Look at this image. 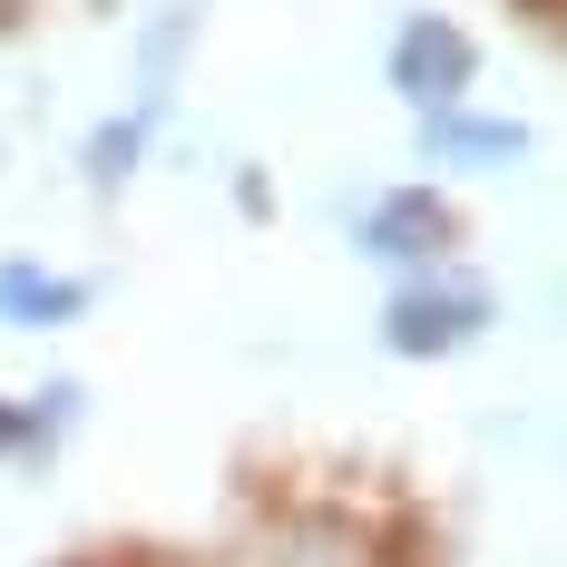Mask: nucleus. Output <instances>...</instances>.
Segmentation results:
<instances>
[{
	"mask_svg": "<svg viewBox=\"0 0 567 567\" xmlns=\"http://www.w3.org/2000/svg\"><path fill=\"white\" fill-rule=\"evenodd\" d=\"M362 245H372L382 265H441V255H451V206H441L431 186H401V196H382V206L362 216Z\"/></svg>",
	"mask_w": 567,
	"mask_h": 567,
	"instance_id": "nucleus-3",
	"label": "nucleus"
},
{
	"mask_svg": "<svg viewBox=\"0 0 567 567\" xmlns=\"http://www.w3.org/2000/svg\"><path fill=\"white\" fill-rule=\"evenodd\" d=\"M147 127H157V99H137L127 117H109V127L89 137V176H99V186H117V176L137 167V147H147Z\"/></svg>",
	"mask_w": 567,
	"mask_h": 567,
	"instance_id": "nucleus-6",
	"label": "nucleus"
},
{
	"mask_svg": "<svg viewBox=\"0 0 567 567\" xmlns=\"http://www.w3.org/2000/svg\"><path fill=\"white\" fill-rule=\"evenodd\" d=\"M382 333H392V352H460L470 333H489V293L470 275H451V265H431L421 284H401L392 313H382Z\"/></svg>",
	"mask_w": 567,
	"mask_h": 567,
	"instance_id": "nucleus-1",
	"label": "nucleus"
},
{
	"mask_svg": "<svg viewBox=\"0 0 567 567\" xmlns=\"http://www.w3.org/2000/svg\"><path fill=\"white\" fill-rule=\"evenodd\" d=\"M470 69H480V50L460 40L451 20H401V40H392V89H401V99H411L421 117L460 109Z\"/></svg>",
	"mask_w": 567,
	"mask_h": 567,
	"instance_id": "nucleus-2",
	"label": "nucleus"
},
{
	"mask_svg": "<svg viewBox=\"0 0 567 567\" xmlns=\"http://www.w3.org/2000/svg\"><path fill=\"white\" fill-rule=\"evenodd\" d=\"M421 147L451 157V167H509L518 147H528V127H518V117H460V109H441V117H421Z\"/></svg>",
	"mask_w": 567,
	"mask_h": 567,
	"instance_id": "nucleus-4",
	"label": "nucleus"
},
{
	"mask_svg": "<svg viewBox=\"0 0 567 567\" xmlns=\"http://www.w3.org/2000/svg\"><path fill=\"white\" fill-rule=\"evenodd\" d=\"M89 293L69 275H40V265H0V323H69Z\"/></svg>",
	"mask_w": 567,
	"mask_h": 567,
	"instance_id": "nucleus-5",
	"label": "nucleus"
},
{
	"mask_svg": "<svg viewBox=\"0 0 567 567\" xmlns=\"http://www.w3.org/2000/svg\"><path fill=\"white\" fill-rule=\"evenodd\" d=\"M10 441H20V411H10V401H0V451H10Z\"/></svg>",
	"mask_w": 567,
	"mask_h": 567,
	"instance_id": "nucleus-7",
	"label": "nucleus"
}]
</instances>
